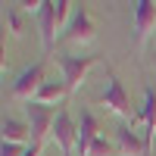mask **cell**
<instances>
[{
  "instance_id": "cell-1",
  "label": "cell",
  "mask_w": 156,
  "mask_h": 156,
  "mask_svg": "<svg viewBox=\"0 0 156 156\" xmlns=\"http://www.w3.org/2000/svg\"><path fill=\"white\" fill-rule=\"evenodd\" d=\"M69 0H41V6H37V28H41V41H44V50H50L56 44V28L62 25V19L69 16Z\"/></svg>"
},
{
  "instance_id": "cell-14",
  "label": "cell",
  "mask_w": 156,
  "mask_h": 156,
  "mask_svg": "<svg viewBox=\"0 0 156 156\" xmlns=\"http://www.w3.org/2000/svg\"><path fill=\"white\" fill-rule=\"evenodd\" d=\"M115 153V144H112V140H106V137H97L94 140V144H90V150H87V156H112Z\"/></svg>"
},
{
  "instance_id": "cell-16",
  "label": "cell",
  "mask_w": 156,
  "mask_h": 156,
  "mask_svg": "<svg viewBox=\"0 0 156 156\" xmlns=\"http://www.w3.org/2000/svg\"><path fill=\"white\" fill-rule=\"evenodd\" d=\"M25 144H9V140H3V147H0V156H25Z\"/></svg>"
},
{
  "instance_id": "cell-13",
  "label": "cell",
  "mask_w": 156,
  "mask_h": 156,
  "mask_svg": "<svg viewBox=\"0 0 156 156\" xmlns=\"http://www.w3.org/2000/svg\"><path fill=\"white\" fill-rule=\"evenodd\" d=\"M3 140H9V144H28L31 140V128L25 125V122H19V119H6L3 115Z\"/></svg>"
},
{
  "instance_id": "cell-5",
  "label": "cell",
  "mask_w": 156,
  "mask_h": 156,
  "mask_svg": "<svg viewBox=\"0 0 156 156\" xmlns=\"http://www.w3.org/2000/svg\"><path fill=\"white\" fill-rule=\"evenodd\" d=\"M28 128H31V144L44 147L47 131H53V119L56 112H50V106H37V103H28Z\"/></svg>"
},
{
  "instance_id": "cell-6",
  "label": "cell",
  "mask_w": 156,
  "mask_h": 156,
  "mask_svg": "<svg viewBox=\"0 0 156 156\" xmlns=\"http://www.w3.org/2000/svg\"><path fill=\"white\" fill-rule=\"evenodd\" d=\"M134 122L144 125L140 137H144L147 150L153 153V140H156V90H153V87H147V94H144V106H140V112L131 119V125H134Z\"/></svg>"
},
{
  "instance_id": "cell-3",
  "label": "cell",
  "mask_w": 156,
  "mask_h": 156,
  "mask_svg": "<svg viewBox=\"0 0 156 156\" xmlns=\"http://www.w3.org/2000/svg\"><path fill=\"white\" fill-rule=\"evenodd\" d=\"M94 19H90V12L84 6H75L72 9V19L66 25V31H62V41H69V44H87V41H94Z\"/></svg>"
},
{
  "instance_id": "cell-17",
  "label": "cell",
  "mask_w": 156,
  "mask_h": 156,
  "mask_svg": "<svg viewBox=\"0 0 156 156\" xmlns=\"http://www.w3.org/2000/svg\"><path fill=\"white\" fill-rule=\"evenodd\" d=\"M41 150H44V147H37V144H31L28 150H25V156H41Z\"/></svg>"
},
{
  "instance_id": "cell-15",
  "label": "cell",
  "mask_w": 156,
  "mask_h": 156,
  "mask_svg": "<svg viewBox=\"0 0 156 156\" xmlns=\"http://www.w3.org/2000/svg\"><path fill=\"white\" fill-rule=\"evenodd\" d=\"M3 22H9V31H12V34H22V22H19L16 6H6V9H3Z\"/></svg>"
},
{
  "instance_id": "cell-9",
  "label": "cell",
  "mask_w": 156,
  "mask_h": 156,
  "mask_svg": "<svg viewBox=\"0 0 156 156\" xmlns=\"http://www.w3.org/2000/svg\"><path fill=\"white\" fill-rule=\"evenodd\" d=\"M153 28H156V3L153 0H137L134 3V34H137V44H144Z\"/></svg>"
},
{
  "instance_id": "cell-8",
  "label": "cell",
  "mask_w": 156,
  "mask_h": 156,
  "mask_svg": "<svg viewBox=\"0 0 156 156\" xmlns=\"http://www.w3.org/2000/svg\"><path fill=\"white\" fill-rule=\"evenodd\" d=\"M44 84V62H34L31 69H25L19 78H16V84H12V97H19V100H34V94L41 90Z\"/></svg>"
},
{
  "instance_id": "cell-10",
  "label": "cell",
  "mask_w": 156,
  "mask_h": 156,
  "mask_svg": "<svg viewBox=\"0 0 156 156\" xmlns=\"http://www.w3.org/2000/svg\"><path fill=\"white\" fill-rule=\"evenodd\" d=\"M115 150H119L122 156H150L144 137H140L137 131H131V125H122L119 131H115Z\"/></svg>"
},
{
  "instance_id": "cell-7",
  "label": "cell",
  "mask_w": 156,
  "mask_h": 156,
  "mask_svg": "<svg viewBox=\"0 0 156 156\" xmlns=\"http://www.w3.org/2000/svg\"><path fill=\"white\" fill-rule=\"evenodd\" d=\"M53 140L59 144V150H62V156H72V150H75V140H78V125L72 122V115L66 112V109H59L56 112V119H53Z\"/></svg>"
},
{
  "instance_id": "cell-2",
  "label": "cell",
  "mask_w": 156,
  "mask_h": 156,
  "mask_svg": "<svg viewBox=\"0 0 156 156\" xmlns=\"http://www.w3.org/2000/svg\"><path fill=\"white\" fill-rule=\"evenodd\" d=\"M100 103H103L109 112L122 115V119H134V115H131V100H128L125 87H122V81H119L115 75L106 78V84H103V94H100Z\"/></svg>"
},
{
  "instance_id": "cell-4",
  "label": "cell",
  "mask_w": 156,
  "mask_h": 156,
  "mask_svg": "<svg viewBox=\"0 0 156 156\" xmlns=\"http://www.w3.org/2000/svg\"><path fill=\"white\" fill-rule=\"evenodd\" d=\"M97 66V56H59V69H62V81H66L69 94L78 90V84L84 81V75Z\"/></svg>"
},
{
  "instance_id": "cell-12",
  "label": "cell",
  "mask_w": 156,
  "mask_h": 156,
  "mask_svg": "<svg viewBox=\"0 0 156 156\" xmlns=\"http://www.w3.org/2000/svg\"><path fill=\"white\" fill-rule=\"evenodd\" d=\"M66 94H69V87H66V81H62V78H59V81H44L31 103H37V106H53V103H59Z\"/></svg>"
},
{
  "instance_id": "cell-11",
  "label": "cell",
  "mask_w": 156,
  "mask_h": 156,
  "mask_svg": "<svg viewBox=\"0 0 156 156\" xmlns=\"http://www.w3.org/2000/svg\"><path fill=\"white\" fill-rule=\"evenodd\" d=\"M97 137H100V131H97V119H94V112H90V109H81V119H78V140H75L78 156H87L90 144H94Z\"/></svg>"
}]
</instances>
